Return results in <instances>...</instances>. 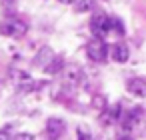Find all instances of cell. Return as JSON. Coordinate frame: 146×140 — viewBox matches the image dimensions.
<instances>
[{
    "mask_svg": "<svg viewBox=\"0 0 146 140\" xmlns=\"http://www.w3.org/2000/svg\"><path fill=\"white\" fill-rule=\"evenodd\" d=\"M86 54L92 62H104L108 56V46L104 44V40L100 36H94L88 44H86Z\"/></svg>",
    "mask_w": 146,
    "mask_h": 140,
    "instance_id": "obj_1",
    "label": "cell"
},
{
    "mask_svg": "<svg viewBox=\"0 0 146 140\" xmlns=\"http://www.w3.org/2000/svg\"><path fill=\"white\" fill-rule=\"evenodd\" d=\"M26 30H28L26 22H22L18 18H6L2 24H0V32L4 36H12V38H22L26 34Z\"/></svg>",
    "mask_w": 146,
    "mask_h": 140,
    "instance_id": "obj_2",
    "label": "cell"
},
{
    "mask_svg": "<svg viewBox=\"0 0 146 140\" xmlns=\"http://www.w3.org/2000/svg\"><path fill=\"white\" fill-rule=\"evenodd\" d=\"M90 30L94 32V36H106L110 32V18L104 16V14H96L92 20H90Z\"/></svg>",
    "mask_w": 146,
    "mask_h": 140,
    "instance_id": "obj_3",
    "label": "cell"
},
{
    "mask_svg": "<svg viewBox=\"0 0 146 140\" xmlns=\"http://www.w3.org/2000/svg\"><path fill=\"white\" fill-rule=\"evenodd\" d=\"M12 76H14V84H16V88L18 90H22V92H32L34 90V86H36V82L26 74V72H18V70H12L10 72Z\"/></svg>",
    "mask_w": 146,
    "mask_h": 140,
    "instance_id": "obj_4",
    "label": "cell"
},
{
    "mask_svg": "<svg viewBox=\"0 0 146 140\" xmlns=\"http://www.w3.org/2000/svg\"><path fill=\"white\" fill-rule=\"evenodd\" d=\"M80 76H82V72L76 64H68V66L62 68V80H64L66 86H76L80 82Z\"/></svg>",
    "mask_w": 146,
    "mask_h": 140,
    "instance_id": "obj_5",
    "label": "cell"
},
{
    "mask_svg": "<svg viewBox=\"0 0 146 140\" xmlns=\"http://www.w3.org/2000/svg\"><path fill=\"white\" fill-rule=\"evenodd\" d=\"M118 118H122V114H120V104L106 106V108L102 110V114H100V122H102L104 126H110V124H114Z\"/></svg>",
    "mask_w": 146,
    "mask_h": 140,
    "instance_id": "obj_6",
    "label": "cell"
},
{
    "mask_svg": "<svg viewBox=\"0 0 146 140\" xmlns=\"http://www.w3.org/2000/svg\"><path fill=\"white\" fill-rule=\"evenodd\" d=\"M126 88H128L130 94H134L138 98H144L146 96V80L144 78H130L128 84H126Z\"/></svg>",
    "mask_w": 146,
    "mask_h": 140,
    "instance_id": "obj_7",
    "label": "cell"
},
{
    "mask_svg": "<svg viewBox=\"0 0 146 140\" xmlns=\"http://www.w3.org/2000/svg\"><path fill=\"white\" fill-rule=\"evenodd\" d=\"M54 56H56V54H54L50 48H42V50L36 54V58H34V66H38V68H44V70H46V68L50 66V62L54 60Z\"/></svg>",
    "mask_w": 146,
    "mask_h": 140,
    "instance_id": "obj_8",
    "label": "cell"
},
{
    "mask_svg": "<svg viewBox=\"0 0 146 140\" xmlns=\"http://www.w3.org/2000/svg\"><path fill=\"white\" fill-rule=\"evenodd\" d=\"M64 128H66V124H64V120H60V118H50V120L46 122V132H48L50 138H58V136L64 132Z\"/></svg>",
    "mask_w": 146,
    "mask_h": 140,
    "instance_id": "obj_9",
    "label": "cell"
},
{
    "mask_svg": "<svg viewBox=\"0 0 146 140\" xmlns=\"http://www.w3.org/2000/svg\"><path fill=\"white\" fill-rule=\"evenodd\" d=\"M128 56H130V52H128V48L124 44H114L112 46V58L116 62H126Z\"/></svg>",
    "mask_w": 146,
    "mask_h": 140,
    "instance_id": "obj_10",
    "label": "cell"
},
{
    "mask_svg": "<svg viewBox=\"0 0 146 140\" xmlns=\"http://www.w3.org/2000/svg\"><path fill=\"white\" fill-rule=\"evenodd\" d=\"M62 64H64V60H62L60 56H54V60L50 62V66L46 68V72H48V74H56V72H60V70L64 68Z\"/></svg>",
    "mask_w": 146,
    "mask_h": 140,
    "instance_id": "obj_11",
    "label": "cell"
},
{
    "mask_svg": "<svg viewBox=\"0 0 146 140\" xmlns=\"http://www.w3.org/2000/svg\"><path fill=\"white\" fill-rule=\"evenodd\" d=\"M94 8V0H78L76 2V12H90Z\"/></svg>",
    "mask_w": 146,
    "mask_h": 140,
    "instance_id": "obj_12",
    "label": "cell"
},
{
    "mask_svg": "<svg viewBox=\"0 0 146 140\" xmlns=\"http://www.w3.org/2000/svg\"><path fill=\"white\" fill-rule=\"evenodd\" d=\"M110 32H116L118 36L124 34V26H122V22L118 18H110Z\"/></svg>",
    "mask_w": 146,
    "mask_h": 140,
    "instance_id": "obj_13",
    "label": "cell"
},
{
    "mask_svg": "<svg viewBox=\"0 0 146 140\" xmlns=\"http://www.w3.org/2000/svg\"><path fill=\"white\" fill-rule=\"evenodd\" d=\"M94 106H96V108H104V106H106L104 96H96V98H94Z\"/></svg>",
    "mask_w": 146,
    "mask_h": 140,
    "instance_id": "obj_14",
    "label": "cell"
},
{
    "mask_svg": "<svg viewBox=\"0 0 146 140\" xmlns=\"http://www.w3.org/2000/svg\"><path fill=\"white\" fill-rule=\"evenodd\" d=\"M14 140H34V136H32V134L22 132V134H16V136H14Z\"/></svg>",
    "mask_w": 146,
    "mask_h": 140,
    "instance_id": "obj_15",
    "label": "cell"
},
{
    "mask_svg": "<svg viewBox=\"0 0 146 140\" xmlns=\"http://www.w3.org/2000/svg\"><path fill=\"white\" fill-rule=\"evenodd\" d=\"M14 4H16V0H2V6H4V10L14 8Z\"/></svg>",
    "mask_w": 146,
    "mask_h": 140,
    "instance_id": "obj_16",
    "label": "cell"
},
{
    "mask_svg": "<svg viewBox=\"0 0 146 140\" xmlns=\"http://www.w3.org/2000/svg\"><path fill=\"white\" fill-rule=\"evenodd\" d=\"M0 140H12L8 130H0Z\"/></svg>",
    "mask_w": 146,
    "mask_h": 140,
    "instance_id": "obj_17",
    "label": "cell"
},
{
    "mask_svg": "<svg viewBox=\"0 0 146 140\" xmlns=\"http://www.w3.org/2000/svg\"><path fill=\"white\" fill-rule=\"evenodd\" d=\"M78 136H80V140H88V136H86L84 128H80V130H78Z\"/></svg>",
    "mask_w": 146,
    "mask_h": 140,
    "instance_id": "obj_18",
    "label": "cell"
},
{
    "mask_svg": "<svg viewBox=\"0 0 146 140\" xmlns=\"http://www.w3.org/2000/svg\"><path fill=\"white\" fill-rule=\"evenodd\" d=\"M60 2H64V4H72V2H78V0H60Z\"/></svg>",
    "mask_w": 146,
    "mask_h": 140,
    "instance_id": "obj_19",
    "label": "cell"
},
{
    "mask_svg": "<svg viewBox=\"0 0 146 140\" xmlns=\"http://www.w3.org/2000/svg\"><path fill=\"white\" fill-rule=\"evenodd\" d=\"M118 140H132V138H130V136H120Z\"/></svg>",
    "mask_w": 146,
    "mask_h": 140,
    "instance_id": "obj_20",
    "label": "cell"
},
{
    "mask_svg": "<svg viewBox=\"0 0 146 140\" xmlns=\"http://www.w3.org/2000/svg\"><path fill=\"white\" fill-rule=\"evenodd\" d=\"M52 140H54V138H52Z\"/></svg>",
    "mask_w": 146,
    "mask_h": 140,
    "instance_id": "obj_21",
    "label": "cell"
}]
</instances>
